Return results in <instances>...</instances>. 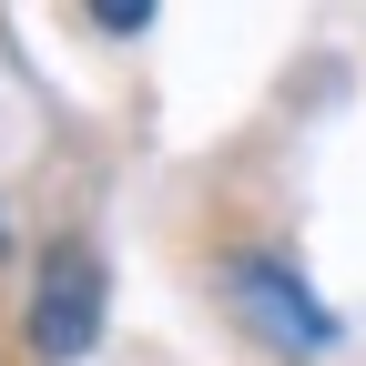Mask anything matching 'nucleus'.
I'll list each match as a JSON object with an SVG mask.
<instances>
[{
    "label": "nucleus",
    "instance_id": "obj_1",
    "mask_svg": "<svg viewBox=\"0 0 366 366\" xmlns=\"http://www.w3.org/2000/svg\"><path fill=\"white\" fill-rule=\"evenodd\" d=\"M92 336H102V254L51 244L41 274H31V346L51 366H71V356H92Z\"/></svg>",
    "mask_w": 366,
    "mask_h": 366
},
{
    "label": "nucleus",
    "instance_id": "obj_2",
    "mask_svg": "<svg viewBox=\"0 0 366 366\" xmlns=\"http://www.w3.org/2000/svg\"><path fill=\"white\" fill-rule=\"evenodd\" d=\"M234 285H244V305H254L264 336H295V346H326V336H336V315H315V295L295 285V274H274V264H234Z\"/></svg>",
    "mask_w": 366,
    "mask_h": 366
}]
</instances>
